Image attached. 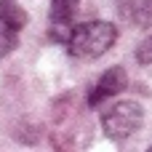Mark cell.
<instances>
[{
  "mask_svg": "<svg viewBox=\"0 0 152 152\" xmlns=\"http://www.w3.org/2000/svg\"><path fill=\"white\" fill-rule=\"evenodd\" d=\"M118 40V27L104 19H94L86 24H77L67 40V51L72 59H99L107 53Z\"/></svg>",
  "mask_w": 152,
  "mask_h": 152,
  "instance_id": "cell-1",
  "label": "cell"
},
{
  "mask_svg": "<svg viewBox=\"0 0 152 152\" xmlns=\"http://www.w3.org/2000/svg\"><path fill=\"white\" fill-rule=\"evenodd\" d=\"M144 120V112L136 102H115L110 104L104 112H102V126H104V134L115 142H123L128 136H134L139 131Z\"/></svg>",
  "mask_w": 152,
  "mask_h": 152,
  "instance_id": "cell-2",
  "label": "cell"
},
{
  "mask_svg": "<svg viewBox=\"0 0 152 152\" xmlns=\"http://www.w3.org/2000/svg\"><path fill=\"white\" fill-rule=\"evenodd\" d=\"M80 8V0H51L48 8V21H51V35L67 45L72 29H75V13Z\"/></svg>",
  "mask_w": 152,
  "mask_h": 152,
  "instance_id": "cell-3",
  "label": "cell"
},
{
  "mask_svg": "<svg viewBox=\"0 0 152 152\" xmlns=\"http://www.w3.org/2000/svg\"><path fill=\"white\" fill-rule=\"evenodd\" d=\"M126 86H128L126 69H123V67H110V69L94 83V88H91V94H88V104H91V107H99V104H104L107 99L123 94Z\"/></svg>",
  "mask_w": 152,
  "mask_h": 152,
  "instance_id": "cell-4",
  "label": "cell"
},
{
  "mask_svg": "<svg viewBox=\"0 0 152 152\" xmlns=\"http://www.w3.org/2000/svg\"><path fill=\"white\" fill-rule=\"evenodd\" d=\"M0 21L19 32L27 24V11L19 5V0H0Z\"/></svg>",
  "mask_w": 152,
  "mask_h": 152,
  "instance_id": "cell-5",
  "label": "cell"
},
{
  "mask_svg": "<svg viewBox=\"0 0 152 152\" xmlns=\"http://www.w3.org/2000/svg\"><path fill=\"white\" fill-rule=\"evenodd\" d=\"M16 43H19V32L16 29H11L8 24H3L0 21V61L16 48Z\"/></svg>",
  "mask_w": 152,
  "mask_h": 152,
  "instance_id": "cell-6",
  "label": "cell"
},
{
  "mask_svg": "<svg viewBox=\"0 0 152 152\" xmlns=\"http://www.w3.org/2000/svg\"><path fill=\"white\" fill-rule=\"evenodd\" d=\"M136 61H139V64H152V37H147V40L136 48Z\"/></svg>",
  "mask_w": 152,
  "mask_h": 152,
  "instance_id": "cell-7",
  "label": "cell"
},
{
  "mask_svg": "<svg viewBox=\"0 0 152 152\" xmlns=\"http://www.w3.org/2000/svg\"><path fill=\"white\" fill-rule=\"evenodd\" d=\"M147 152H152V147H150V150H147Z\"/></svg>",
  "mask_w": 152,
  "mask_h": 152,
  "instance_id": "cell-8",
  "label": "cell"
}]
</instances>
